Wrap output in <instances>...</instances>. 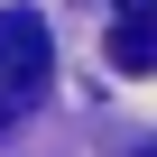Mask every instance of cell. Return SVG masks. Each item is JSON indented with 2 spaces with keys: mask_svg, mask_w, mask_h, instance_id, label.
Instances as JSON below:
<instances>
[{
  "mask_svg": "<svg viewBox=\"0 0 157 157\" xmlns=\"http://www.w3.org/2000/svg\"><path fill=\"white\" fill-rule=\"evenodd\" d=\"M111 65L120 74H157V19H111Z\"/></svg>",
  "mask_w": 157,
  "mask_h": 157,
  "instance_id": "7a4b0ae2",
  "label": "cell"
},
{
  "mask_svg": "<svg viewBox=\"0 0 157 157\" xmlns=\"http://www.w3.org/2000/svg\"><path fill=\"white\" fill-rule=\"evenodd\" d=\"M46 74H56L46 19H37V10H0V129H19V120L46 102Z\"/></svg>",
  "mask_w": 157,
  "mask_h": 157,
  "instance_id": "6da1fadb",
  "label": "cell"
},
{
  "mask_svg": "<svg viewBox=\"0 0 157 157\" xmlns=\"http://www.w3.org/2000/svg\"><path fill=\"white\" fill-rule=\"evenodd\" d=\"M120 19H157V0H120Z\"/></svg>",
  "mask_w": 157,
  "mask_h": 157,
  "instance_id": "3957f363",
  "label": "cell"
},
{
  "mask_svg": "<svg viewBox=\"0 0 157 157\" xmlns=\"http://www.w3.org/2000/svg\"><path fill=\"white\" fill-rule=\"evenodd\" d=\"M148 157H157V148H148Z\"/></svg>",
  "mask_w": 157,
  "mask_h": 157,
  "instance_id": "277c9868",
  "label": "cell"
}]
</instances>
